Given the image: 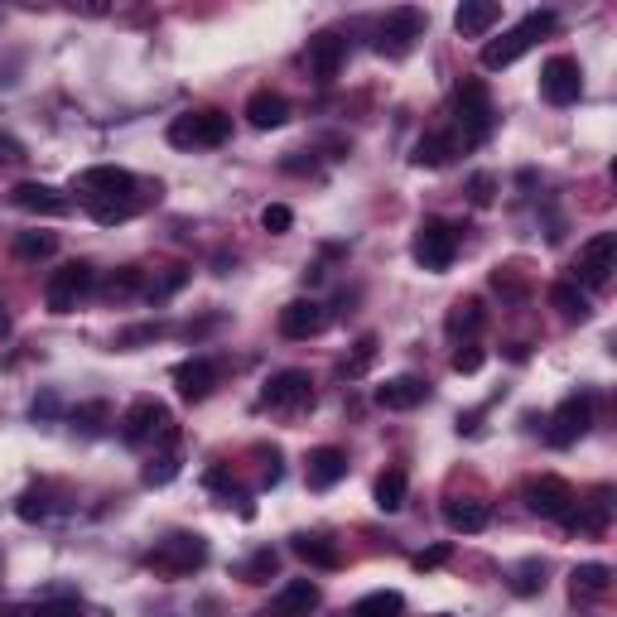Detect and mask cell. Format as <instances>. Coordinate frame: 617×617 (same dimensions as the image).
<instances>
[{
  "mask_svg": "<svg viewBox=\"0 0 617 617\" xmlns=\"http://www.w3.org/2000/svg\"><path fill=\"white\" fill-rule=\"evenodd\" d=\"M261 227H266V232H275V237H280V232H290V227H295V213H290L285 203H270L266 213H261Z\"/></svg>",
  "mask_w": 617,
  "mask_h": 617,
  "instance_id": "39",
  "label": "cell"
},
{
  "mask_svg": "<svg viewBox=\"0 0 617 617\" xmlns=\"http://www.w3.org/2000/svg\"><path fill=\"white\" fill-rule=\"evenodd\" d=\"M246 121L256 126V131H280L285 121H290V102L280 97V92H251V102H246Z\"/></svg>",
  "mask_w": 617,
  "mask_h": 617,
  "instance_id": "23",
  "label": "cell"
},
{
  "mask_svg": "<svg viewBox=\"0 0 617 617\" xmlns=\"http://www.w3.org/2000/svg\"><path fill=\"white\" fill-rule=\"evenodd\" d=\"M617 270V237L613 232H598L589 242L579 246V261H574V275L589 285V290H603L608 280H613Z\"/></svg>",
  "mask_w": 617,
  "mask_h": 617,
  "instance_id": "12",
  "label": "cell"
},
{
  "mask_svg": "<svg viewBox=\"0 0 617 617\" xmlns=\"http://www.w3.org/2000/svg\"><path fill=\"white\" fill-rule=\"evenodd\" d=\"M15 208L20 213H34V217H63L68 213V198L58 193V188H49V184H15Z\"/></svg>",
  "mask_w": 617,
  "mask_h": 617,
  "instance_id": "21",
  "label": "cell"
},
{
  "mask_svg": "<svg viewBox=\"0 0 617 617\" xmlns=\"http://www.w3.org/2000/svg\"><path fill=\"white\" fill-rule=\"evenodd\" d=\"M184 280H188V270H184V266H174L169 275H164V280H155V285L145 290V299H150V304H164V299L174 295V290H184Z\"/></svg>",
  "mask_w": 617,
  "mask_h": 617,
  "instance_id": "37",
  "label": "cell"
},
{
  "mask_svg": "<svg viewBox=\"0 0 617 617\" xmlns=\"http://www.w3.org/2000/svg\"><path fill=\"white\" fill-rule=\"evenodd\" d=\"M73 420H78V430H82V434H102V420H107V405H102V401L82 405V410H78V415H73Z\"/></svg>",
  "mask_w": 617,
  "mask_h": 617,
  "instance_id": "40",
  "label": "cell"
},
{
  "mask_svg": "<svg viewBox=\"0 0 617 617\" xmlns=\"http://www.w3.org/2000/svg\"><path fill=\"white\" fill-rule=\"evenodd\" d=\"M49 415H58V401L54 396H39L34 401V420H49Z\"/></svg>",
  "mask_w": 617,
  "mask_h": 617,
  "instance_id": "48",
  "label": "cell"
},
{
  "mask_svg": "<svg viewBox=\"0 0 617 617\" xmlns=\"http://www.w3.org/2000/svg\"><path fill=\"white\" fill-rule=\"evenodd\" d=\"M15 511H20V521H44V516H49V502H44V492H25Z\"/></svg>",
  "mask_w": 617,
  "mask_h": 617,
  "instance_id": "42",
  "label": "cell"
},
{
  "mask_svg": "<svg viewBox=\"0 0 617 617\" xmlns=\"http://www.w3.org/2000/svg\"><path fill=\"white\" fill-rule=\"evenodd\" d=\"M526 507L536 511V516H545V521H574L579 516V492L564 483V478H555V473H545V478H536V483H526Z\"/></svg>",
  "mask_w": 617,
  "mask_h": 617,
  "instance_id": "7",
  "label": "cell"
},
{
  "mask_svg": "<svg viewBox=\"0 0 617 617\" xmlns=\"http://www.w3.org/2000/svg\"><path fill=\"white\" fill-rule=\"evenodd\" d=\"M492 188H497V179H492V174H473V184H468V198H473L478 208H487V203H492Z\"/></svg>",
  "mask_w": 617,
  "mask_h": 617,
  "instance_id": "43",
  "label": "cell"
},
{
  "mask_svg": "<svg viewBox=\"0 0 617 617\" xmlns=\"http://www.w3.org/2000/svg\"><path fill=\"white\" fill-rule=\"evenodd\" d=\"M545 589V564L540 560H526L511 569V593H521V598H531V593Z\"/></svg>",
  "mask_w": 617,
  "mask_h": 617,
  "instance_id": "33",
  "label": "cell"
},
{
  "mask_svg": "<svg viewBox=\"0 0 617 617\" xmlns=\"http://www.w3.org/2000/svg\"><path fill=\"white\" fill-rule=\"evenodd\" d=\"M54 232H20L15 237V256L20 261H44V256H54Z\"/></svg>",
  "mask_w": 617,
  "mask_h": 617,
  "instance_id": "32",
  "label": "cell"
},
{
  "mask_svg": "<svg viewBox=\"0 0 617 617\" xmlns=\"http://www.w3.org/2000/svg\"><path fill=\"white\" fill-rule=\"evenodd\" d=\"M483 299H458L454 314H449V333H454L458 343H468V338H478L483 333Z\"/></svg>",
  "mask_w": 617,
  "mask_h": 617,
  "instance_id": "27",
  "label": "cell"
},
{
  "mask_svg": "<svg viewBox=\"0 0 617 617\" xmlns=\"http://www.w3.org/2000/svg\"><path fill=\"white\" fill-rule=\"evenodd\" d=\"M34 617H78V603H68V598H58V603H44Z\"/></svg>",
  "mask_w": 617,
  "mask_h": 617,
  "instance_id": "47",
  "label": "cell"
},
{
  "mask_svg": "<svg viewBox=\"0 0 617 617\" xmlns=\"http://www.w3.org/2000/svg\"><path fill=\"white\" fill-rule=\"evenodd\" d=\"M174 473H179V458L164 454V458H155V463L145 468V483H150V487H164L169 478H174Z\"/></svg>",
  "mask_w": 617,
  "mask_h": 617,
  "instance_id": "41",
  "label": "cell"
},
{
  "mask_svg": "<svg viewBox=\"0 0 617 617\" xmlns=\"http://www.w3.org/2000/svg\"><path fill=\"white\" fill-rule=\"evenodd\" d=\"M343 478H348V454H343V449H333V444L314 449V454H309V463H304V483L314 487V492H328V487H338Z\"/></svg>",
  "mask_w": 617,
  "mask_h": 617,
  "instance_id": "18",
  "label": "cell"
},
{
  "mask_svg": "<svg viewBox=\"0 0 617 617\" xmlns=\"http://www.w3.org/2000/svg\"><path fill=\"white\" fill-rule=\"evenodd\" d=\"M319 603H323V593L314 579H290L285 589L270 598V608L261 617H309V613H319Z\"/></svg>",
  "mask_w": 617,
  "mask_h": 617,
  "instance_id": "15",
  "label": "cell"
},
{
  "mask_svg": "<svg viewBox=\"0 0 617 617\" xmlns=\"http://www.w3.org/2000/svg\"><path fill=\"white\" fill-rule=\"evenodd\" d=\"M135 285H140V280H135V270H121V275H111V280H107V295L111 299H126Z\"/></svg>",
  "mask_w": 617,
  "mask_h": 617,
  "instance_id": "44",
  "label": "cell"
},
{
  "mask_svg": "<svg viewBox=\"0 0 617 617\" xmlns=\"http://www.w3.org/2000/svg\"><path fill=\"white\" fill-rule=\"evenodd\" d=\"M401 613H405V598L396 589H376L352 603V617H401Z\"/></svg>",
  "mask_w": 617,
  "mask_h": 617,
  "instance_id": "28",
  "label": "cell"
},
{
  "mask_svg": "<svg viewBox=\"0 0 617 617\" xmlns=\"http://www.w3.org/2000/svg\"><path fill=\"white\" fill-rule=\"evenodd\" d=\"M174 439V425H169V410H164L160 401H150V396H140V401H131V410L121 415V439L131 444V449H140V444H150V439Z\"/></svg>",
  "mask_w": 617,
  "mask_h": 617,
  "instance_id": "10",
  "label": "cell"
},
{
  "mask_svg": "<svg viewBox=\"0 0 617 617\" xmlns=\"http://www.w3.org/2000/svg\"><path fill=\"white\" fill-rule=\"evenodd\" d=\"M92 285H97V270L87 266V261H68V266H58L54 275H49L44 304H49L54 314H73L82 299L92 295Z\"/></svg>",
  "mask_w": 617,
  "mask_h": 617,
  "instance_id": "6",
  "label": "cell"
},
{
  "mask_svg": "<svg viewBox=\"0 0 617 617\" xmlns=\"http://www.w3.org/2000/svg\"><path fill=\"white\" fill-rule=\"evenodd\" d=\"M372 362H376V338L367 333V338L357 343V352H352L348 362H343V376H362L367 367H372Z\"/></svg>",
  "mask_w": 617,
  "mask_h": 617,
  "instance_id": "38",
  "label": "cell"
},
{
  "mask_svg": "<svg viewBox=\"0 0 617 617\" xmlns=\"http://www.w3.org/2000/svg\"><path fill=\"white\" fill-rule=\"evenodd\" d=\"M227 135H232V116L217 107H203L174 116L169 145H179V150H217V145H227Z\"/></svg>",
  "mask_w": 617,
  "mask_h": 617,
  "instance_id": "3",
  "label": "cell"
},
{
  "mask_svg": "<svg viewBox=\"0 0 617 617\" xmlns=\"http://www.w3.org/2000/svg\"><path fill=\"white\" fill-rule=\"evenodd\" d=\"M410 256H415V266L425 270H449L458 256V232L444 222V217H425L420 227H415V242H410Z\"/></svg>",
  "mask_w": 617,
  "mask_h": 617,
  "instance_id": "5",
  "label": "cell"
},
{
  "mask_svg": "<svg viewBox=\"0 0 617 617\" xmlns=\"http://www.w3.org/2000/svg\"><path fill=\"white\" fill-rule=\"evenodd\" d=\"M261 405H270V410H304V405H314V376L304 367L275 372L266 381V391H261Z\"/></svg>",
  "mask_w": 617,
  "mask_h": 617,
  "instance_id": "13",
  "label": "cell"
},
{
  "mask_svg": "<svg viewBox=\"0 0 617 617\" xmlns=\"http://www.w3.org/2000/svg\"><path fill=\"white\" fill-rule=\"evenodd\" d=\"M0 617H20V613H10V608H0Z\"/></svg>",
  "mask_w": 617,
  "mask_h": 617,
  "instance_id": "49",
  "label": "cell"
},
{
  "mask_svg": "<svg viewBox=\"0 0 617 617\" xmlns=\"http://www.w3.org/2000/svg\"><path fill=\"white\" fill-rule=\"evenodd\" d=\"M78 188L87 203H126V198H135V174L116 169V164H97L78 179Z\"/></svg>",
  "mask_w": 617,
  "mask_h": 617,
  "instance_id": "14",
  "label": "cell"
},
{
  "mask_svg": "<svg viewBox=\"0 0 617 617\" xmlns=\"http://www.w3.org/2000/svg\"><path fill=\"white\" fill-rule=\"evenodd\" d=\"M174 386H179L184 401H208L213 386H217V367L208 362V357H188V362L174 367Z\"/></svg>",
  "mask_w": 617,
  "mask_h": 617,
  "instance_id": "20",
  "label": "cell"
},
{
  "mask_svg": "<svg viewBox=\"0 0 617 617\" xmlns=\"http://www.w3.org/2000/svg\"><path fill=\"white\" fill-rule=\"evenodd\" d=\"M20 160H25V145H20L15 135L0 131V169H5V164H20Z\"/></svg>",
  "mask_w": 617,
  "mask_h": 617,
  "instance_id": "45",
  "label": "cell"
},
{
  "mask_svg": "<svg viewBox=\"0 0 617 617\" xmlns=\"http://www.w3.org/2000/svg\"><path fill=\"white\" fill-rule=\"evenodd\" d=\"M458 155V140L454 131H430L415 140V155H410V164H420V169H439V164H449Z\"/></svg>",
  "mask_w": 617,
  "mask_h": 617,
  "instance_id": "25",
  "label": "cell"
},
{
  "mask_svg": "<svg viewBox=\"0 0 617 617\" xmlns=\"http://www.w3.org/2000/svg\"><path fill=\"white\" fill-rule=\"evenodd\" d=\"M444 521H449V531L473 536V531H483L487 521H492V507L478 502V497H449V502H444Z\"/></svg>",
  "mask_w": 617,
  "mask_h": 617,
  "instance_id": "24",
  "label": "cell"
},
{
  "mask_svg": "<svg viewBox=\"0 0 617 617\" xmlns=\"http://www.w3.org/2000/svg\"><path fill=\"white\" fill-rule=\"evenodd\" d=\"M203 560H208V540L193 536V531H179V536L160 540V545L145 555V564H150L155 574H169V579H184V574H193Z\"/></svg>",
  "mask_w": 617,
  "mask_h": 617,
  "instance_id": "4",
  "label": "cell"
},
{
  "mask_svg": "<svg viewBox=\"0 0 617 617\" xmlns=\"http://www.w3.org/2000/svg\"><path fill=\"white\" fill-rule=\"evenodd\" d=\"M425 15L420 10H391L381 20V34H376V54L381 58H405L415 49V39H425Z\"/></svg>",
  "mask_w": 617,
  "mask_h": 617,
  "instance_id": "11",
  "label": "cell"
},
{
  "mask_svg": "<svg viewBox=\"0 0 617 617\" xmlns=\"http://www.w3.org/2000/svg\"><path fill=\"white\" fill-rule=\"evenodd\" d=\"M290 550H295L304 564H319V569H338V564H343V555H338L323 536H295L290 540Z\"/></svg>",
  "mask_w": 617,
  "mask_h": 617,
  "instance_id": "29",
  "label": "cell"
},
{
  "mask_svg": "<svg viewBox=\"0 0 617 617\" xmlns=\"http://www.w3.org/2000/svg\"><path fill=\"white\" fill-rule=\"evenodd\" d=\"M275 569H280V555H275V550H256V555L246 560L242 579H246V584H270V579H275Z\"/></svg>",
  "mask_w": 617,
  "mask_h": 617,
  "instance_id": "34",
  "label": "cell"
},
{
  "mask_svg": "<svg viewBox=\"0 0 617 617\" xmlns=\"http://www.w3.org/2000/svg\"><path fill=\"white\" fill-rule=\"evenodd\" d=\"M425 401H430V381L415 372H401V376H391L386 386H376V405L381 410H415V405H425Z\"/></svg>",
  "mask_w": 617,
  "mask_h": 617,
  "instance_id": "16",
  "label": "cell"
},
{
  "mask_svg": "<svg viewBox=\"0 0 617 617\" xmlns=\"http://www.w3.org/2000/svg\"><path fill=\"white\" fill-rule=\"evenodd\" d=\"M444 560H449V545H434V550H425V555H415V569L425 574V569H439Z\"/></svg>",
  "mask_w": 617,
  "mask_h": 617,
  "instance_id": "46",
  "label": "cell"
},
{
  "mask_svg": "<svg viewBox=\"0 0 617 617\" xmlns=\"http://www.w3.org/2000/svg\"><path fill=\"white\" fill-rule=\"evenodd\" d=\"M135 198H126V203H87V213L97 217L102 227H116V222H126V217H135Z\"/></svg>",
  "mask_w": 617,
  "mask_h": 617,
  "instance_id": "35",
  "label": "cell"
},
{
  "mask_svg": "<svg viewBox=\"0 0 617 617\" xmlns=\"http://www.w3.org/2000/svg\"><path fill=\"white\" fill-rule=\"evenodd\" d=\"M348 63V39L343 34H314L309 39V73L319 82H333Z\"/></svg>",
  "mask_w": 617,
  "mask_h": 617,
  "instance_id": "17",
  "label": "cell"
},
{
  "mask_svg": "<svg viewBox=\"0 0 617 617\" xmlns=\"http://www.w3.org/2000/svg\"><path fill=\"white\" fill-rule=\"evenodd\" d=\"M555 25H560V15H555V10H531V15H526L516 29H507L502 39H487V44H483V68H492V73H497V68H511L516 58L536 44L540 34H550Z\"/></svg>",
  "mask_w": 617,
  "mask_h": 617,
  "instance_id": "2",
  "label": "cell"
},
{
  "mask_svg": "<svg viewBox=\"0 0 617 617\" xmlns=\"http://www.w3.org/2000/svg\"><path fill=\"white\" fill-rule=\"evenodd\" d=\"M497 20H502V5H497V0H463L454 10V29L463 39H483Z\"/></svg>",
  "mask_w": 617,
  "mask_h": 617,
  "instance_id": "22",
  "label": "cell"
},
{
  "mask_svg": "<svg viewBox=\"0 0 617 617\" xmlns=\"http://www.w3.org/2000/svg\"><path fill=\"white\" fill-rule=\"evenodd\" d=\"M540 97L550 102V107H574L579 97H584V68H579V58L569 54H555L545 68H540Z\"/></svg>",
  "mask_w": 617,
  "mask_h": 617,
  "instance_id": "9",
  "label": "cell"
},
{
  "mask_svg": "<svg viewBox=\"0 0 617 617\" xmlns=\"http://www.w3.org/2000/svg\"><path fill=\"white\" fill-rule=\"evenodd\" d=\"M569 589H574V598H603V593L613 589V569L608 564H574V574H569Z\"/></svg>",
  "mask_w": 617,
  "mask_h": 617,
  "instance_id": "26",
  "label": "cell"
},
{
  "mask_svg": "<svg viewBox=\"0 0 617 617\" xmlns=\"http://www.w3.org/2000/svg\"><path fill=\"white\" fill-rule=\"evenodd\" d=\"M589 430H593V396L589 391H574V396H564V401L555 405L545 439H550L555 449H569V444H579Z\"/></svg>",
  "mask_w": 617,
  "mask_h": 617,
  "instance_id": "8",
  "label": "cell"
},
{
  "mask_svg": "<svg viewBox=\"0 0 617 617\" xmlns=\"http://www.w3.org/2000/svg\"><path fill=\"white\" fill-rule=\"evenodd\" d=\"M454 107H458V131L454 140L463 150H473V145H483L492 126H497V111H492V97H487V82L478 78H463L454 92Z\"/></svg>",
  "mask_w": 617,
  "mask_h": 617,
  "instance_id": "1",
  "label": "cell"
},
{
  "mask_svg": "<svg viewBox=\"0 0 617 617\" xmlns=\"http://www.w3.org/2000/svg\"><path fill=\"white\" fill-rule=\"evenodd\" d=\"M550 304L560 309L564 319H589V299H584V290H579L574 280H560V285H550Z\"/></svg>",
  "mask_w": 617,
  "mask_h": 617,
  "instance_id": "30",
  "label": "cell"
},
{
  "mask_svg": "<svg viewBox=\"0 0 617 617\" xmlns=\"http://www.w3.org/2000/svg\"><path fill=\"white\" fill-rule=\"evenodd\" d=\"M376 507L381 511L405 507V468H386V473L376 478Z\"/></svg>",
  "mask_w": 617,
  "mask_h": 617,
  "instance_id": "31",
  "label": "cell"
},
{
  "mask_svg": "<svg viewBox=\"0 0 617 617\" xmlns=\"http://www.w3.org/2000/svg\"><path fill=\"white\" fill-rule=\"evenodd\" d=\"M323 328H328V314H323L319 299H295V304L280 309V333L285 338H319Z\"/></svg>",
  "mask_w": 617,
  "mask_h": 617,
  "instance_id": "19",
  "label": "cell"
},
{
  "mask_svg": "<svg viewBox=\"0 0 617 617\" xmlns=\"http://www.w3.org/2000/svg\"><path fill=\"white\" fill-rule=\"evenodd\" d=\"M483 362H487V352H483V343H478V338H468V343H458V348H454V372L473 376Z\"/></svg>",
  "mask_w": 617,
  "mask_h": 617,
  "instance_id": "36",
  "label": "cell"
}]
</instances>
